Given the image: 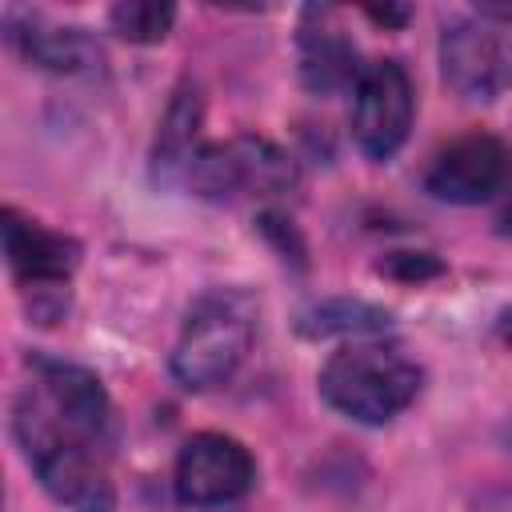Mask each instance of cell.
<instances>
[{
  "instance_id": "6da1fadb",
  "label": "cell",
  "mask_w": 512,
  "mask_h": 512,
  "mask_svg": "<svg viewBox=\"0 0 512 512\" xmlns=\"http://www.w3.org/2000/svg\"><path fill=\"white\" fill-rule=\"evenodd\" d=\"M12 432H16V444L28 468L36 472V480L56 504H64L68 512H112L116 508V488L104 472L100 452L76 440L72 432H64L44 412V404L32 396V388L16 396Z\"/></svg>"
},
{
  "instance_id": "7a4b0ae2",
  "label": "cell",
  "mask_w": 512,
  "mask_h": 512,
  "mask_svg": "<svg viewBox=\"0 0 512 512\" xmlns=\"http://www.w3.org/2000/svg\"><path fill=\"white\" fill-rule=\"evenodd\" d=\"M420 380V368L400 348L380 340H348L316 376L324 404L356 424L396 420L420 396Z\"/></svg>"
},
{
  "instance_id": "3957f363",
  "label": "cell",
  "mask_w": 512,
  "mask_h": 512,
  "mask_svg": "<svg viewBox=\"0 0 512 512\" xmlns=\"http://www.w3.org/2000/svg\"><path fill=\"white\" fill-rule=\"evenodd\" d=\"M252 332H256V308L244 292L220 288L200 296L172 348V376L188 392L220 388L244 364L252 348Z\"/></svg>"
},
{
  "instance_id": "277c9868",
  "label": "cell",
  "mask_w": 512,
  "mask_h": 512,
  "mask_svg": "<svg viewBox=\"0 0 512 512\" xmlns=\"http://www.w3.org/2000/svg\"><path fill=\"white\" fill-rule=\"evenodd\" d=\"M188 188L204 200H232L244 192H284L296 184V164L264 136H232L220 144H204L188 172Z\"/></svg>"
},
{
  "instance_id": "5b68a950",
  "label": "cell",
  "mask_w": 512,
  "mask_h": 512,
  "mask_svg": "<svg viewBox=\"0 0 512 512\" xmlns=\"http://www.w3.org/2000/svg\"><path fill=\"white\" fill-rule=\"evenodd\" d=\"M416 88L400 60L364 64L352 88V136L368 160H392L412 128Z\"/></svg>"
},
{
  "instance_id": "8992f818",
  "label": "cell",
  "mask_w": 512,
  "mask_h": 512,
  "mask_svg": "<svg viewBox=\"0 0 512 512\" xmlns=\"http://www.w3.org/2000/svg\"><path fill=\"white\" fill-rule=\"evenodd\" d=\"M28 372H32V396L44 404V412L72 432L76 440L104 448L112 436V404L100 384V376L84 364L48 356V352H28Z\"/></svg>"
},
{
  "instance_id": "52a82bcc",
  "label": "cell",
  "mask_w": 512,
  "mask_h": 512,
  "mask_svg": "<svg viewBox=\"0 0 512 512\" xmlns=\"http://www.w3.org/2000/svg\"><path fill=\"white\" fill-rule=\"evenodd\" d=\"M176 496L192 508H216L232 504L252 492L256 484V460L252 452L224 432H196L184 440L176 456Z\"/></svg>"
},
{
  "instance_id": "ba28073f",
  "label": "cell",
  "mask_w": 512,
  "mask_h": 512,
  "mask_svg": "<svg viewBox=\"0 0 512 512\" xmlns=\"http://www.w3.org/2000/svg\"><path fill=\"white\" fill-rule=\"evenodd\" d=\"M512 180V148L500 136L468 132L440 148L424 172V188L444 204H484Z\"/></svg>"
},
{
  "instance_id": "9c48e42d",
  "label": "cell",
  "mask_w": 512,
  "mask_h": 512,
  "mask_svg": "<svg viewBox=\"0 0 512 512\" xmlns=\"http://www.w3.org/2000/svg\"><path fill=\"white\" fill-rule=\"evenodd\" d=\"M440 68L456 96L496 100L512 88V32L496 24H452L440 36Z\"/></svg>"
},
{
  "instance_id": "30bf717a",
  "label": "cell",
  "mask_w": 512,
  "mask_h": 512,
  "mask_svg": "<svg viewBox=\"0 0 512 512\" xmlns=\"http://www.w3.org/2000/svg\"><path fill=\"white\" fill-rule=\"evenodd\" d=\"M0 232H4V256L12 276L20 280L24 292L32 288H64V280L80 264V244L64 232H52L16 208L0 212Z\"/></svg>"
},
{
  "instance_id": "8fae6325",
  "label": "cell",
  "mask_w": 512,
  "mask_h": 512,
  "mask_svg": "<svg viewBox=\"0 0 512 512\" xmlns=\"http://www.w3.org/2000/svg\"><path fill=\"white\" fill-rule=\"evenodd\" d=\"M8 40L20 48V56L44 72L56 76H100L104 72V48L84 28H60L44 24L40 16H28V24L8 20Z\"/></svg>"
},
{
  "instance_id": "7c38bea8",
  "label": "cell",
  "mask_w": 512,
  "mask_h": 512,
  "mask_svg": "<svg viewBox=\"0 0 512 512\" xmlns=\"http://www.w3.org/2000/svg\"><path fill=\"white\" fill-rule=\"evenodd\" d=\"M328 12L316 8V28L304 24L300 28V40H296V56H300V80L308 92L316 96H336L344 88H356L360 80V56H356V44L344 36V28L336 24H324Z\"/></svg>"
},
{
  "instance_id": "4fadbf2b",
  "label": "cell",
  "mask_w": 512,
  "mask_h": 512,
  "mask_svg": "<svg viewBox=\"0 0 512 512\" xmlns=\"http://www.w3.org/2000/svg\"><path fill=\"white\" fill-rule=\"evenodd\" d=\"M200 120H204V96L192 80H184L168 108H164V120H160V132H156V148H152V164H156V176L172 180V176H184L192 156L200 152L196 148V132H200Z\"/></svg>"
},
{
  "instance_id": "5bb4252c",
  "label": "cell",
  "mask_w": 512,
  "mask_h": 512,
  "mask_svg": "<svg viewBox=\"0 0 512 512\" xmlns=\"http://www.w3.org/2000/svg\"><path fill=\"white\" fill-rule=\"evenodd\" d=\"M392 328V312L372 304V300H352V296H332L300 312L296 332L308 340H376Z\"/></svg>"
},
{
  "instance_id": "9a60e30c",
  "label": "cell",
  "mask_w": 512,
  "mask_h": 512,
  "mask_svg": "<svg viewBox=\"0 0 512 512\" xmlns=\"http://www.w3.org/2000/svg\"><path fill=\"white\" fill-rule=\"evenodd\" d=\"M108 24L128 44H160L176 24V8L156 0H124L108 12Z\"/></svg>"
},
{
  "instance_id": "2e32d148",
  "label": "cell",
  "mask_w": 512,
  "mask_h": 512,
  "mask_svg": "<svg viewBox=\"0 0 512 512\" xmlns=\"http://www.w3.org/2000/svg\"><path fill=\"white\" fill-rule=\"evenodd\" d=\"M380 272H388V276H396V280H432V276H440L444 272V264L432 256V252H392L384 264H380Z\"/></svg>"
},
{
  "instance_id": "e0dca14e",
  "label": "cell",
  "mask_w": 512,
  "mask_h": 512,
  "mask_svg": "<svg viewBox=\"0 0 512 512\" xmlns=\"http://www.w3.org/2000/svg\"><path fill=\"white\" fill-rule=\"evenodd\" d=\"M364 16L376 20V24H384V28H400V24H408L412 8H404V4H384V8H364Z\"/></svg>"
},
{
  "instance_id": "ac0fdd59",
  "label": "cell",
  "mask_w": 512,
  "mask_h": 512,
  "mask_svg": "<svg viewBox=\"0 0 512 512\" xmlns=\"http://www.w3.org/2000/svg\"><path fill=\"white\" fill-rule=\"evenodd\" d=\"M496 332H500V340L512 348V308H504V312H500V320H496Z\"/></svg>"
}]
</instances>
